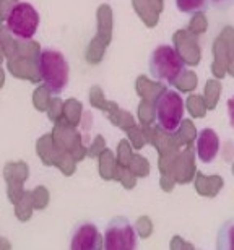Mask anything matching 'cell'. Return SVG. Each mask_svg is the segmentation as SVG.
<instances>
[{"instance_id": "obj_1", "label": "cell", "mask_w": 234, "mask_h": 250, "mask_svg": "<svg viewBox=\"0 0 234 250\" xmlns=\"http://www.w3.org/2000/svg\"><path fill=\"white\" fill-rule=\"evenodd\" d=\"M36 68L43 86L52 96H61L70 82V65L57 49H43L36 56Z\"/></svg>"}, {"instance_id": "obj_2", "label": "cell", "mask_w": 234, "mask_h": 250, "mask_svg": "<svg viewBox=\"0 0 234 250\" xmlns=\"http://www.w3.org/2000/svg\"><path fill=\"white\" fill-rule=\"evenodd\" d=\"M148 73L153 80L166 84H176L187 72V63L174 46L159 44L148 56Z\"/></svg>"}, {"instance_id": "obj_3", "label": "cell", "mask_w": 234, "mask_h": 250, "mask_svg": "<svg viewBox=\"0 0 234 250\" xmlns=\"http://www.w3.org/2000/svg\"><path fill=\"white\" fill-rule=\"evenodd\" d=\"M153 114H155V122L158 127L163 132L174 135L186 116V101L182 94L172 88L163 89L155 99Z\"/></svg>"}, {"instance_id": "obj_4", "label": "cell", "mask_w": 234, "mask_h": 250, "mask_svg": "<svg viewBox=\"0 0 234 250\" xmlns=\"http://www.w3.org/2000/svg\"><path fill=\"white\" fill-rule=\"evenodd\" d=\"M41 17L29 2H18L5 15V28L13 38L20 41H29L36 36Z\"/></svg>"}, {"instance_id": "obj_5", "label": "cell", "mask_w": 234, "mask_h": 250, "mask_svg": "<svg viewBox=\"0 0 234 250\" xmlns=\"http://www.w3.org/2000/svg\"><path fill=\"white\" fill-rule=\"evenodd\" d=\"M138 242L135 224L126 216H114L104 228L101 250H138Z\"/></svg>"}, {"instance_id": "obj_6", "label": "cell", "mask_w": 234, "mask_h": 250, "mask_svg": "<svg viewBox=\"0 0 234 250\" xmlns=\"http://www.w3.org/2000/svg\"><path fill=\"white\" fill-rule=\"evenodd\" d=\"M103 236L99 232L96 223L82 221L75 224L70 234L68 250H101Z\"/></svg>"}, {"instance_id": "obj_7", "label": "cell", "mask_w": 234, "mask_h": 250, "mask_svg": "<svg viewBox=\"0 0 234 250\" xmlns=\"http://www.w3.org/2000/svg\"><path fill=\"white\" fill-rule=\"evenodd\" d=\"M220 153V137L213 128L205 127L197 133L195 154L198 161L203 164H212Z\"/></svg>"}, {"instance_id": "obj_8", "label": "cell", "mask_w": 234, "mask_h": 250, "mask_svg": "<svg viewBox=\"0 0 234 250\" xmlns=\"http://www.w3.org/2000/svg\"><path fill=\"white\" fill-rule=\"evenodd\" d=\"M216 250H234V218L226 219L218 228Z\"/></svg>"}, {"instance_id": "obj_9", "label": "cell", "mask_w": 234, "mask_h": 250, "mask_svg": "<svg viewBox=\"0 0 234 250\" xmlns=\"http://www.w3.org/2000/svg\"><path fill=\"white\" fill-rule=\"evenodd\" d=\"M176 3L177 12L186 13V15H195L200 12H205V10L210 7L208 0H174Z\"/></svg>"}, {"instance_id": "obj_10", "label": "cell", "mask_w": 234, "mask_h": 250, "mask_svg": "<svg viewBox=\"0 0 234 250\" xmlns=\"http://www.w3.org/2000/svg\"><path fill=\"white\" fill-rule=\"evenodd\" d=\"M208 3L218 12H226L234 5V0H208Z\"/></svg>"}, {"instance_id": "obj_11", "label": "cell", "mask_w": 234, "mask_h": 250, "mask_svg": "<svg viewBox=\"0 0 234 250\" xmlns=\"http://www.w3.org/2000/svg\"><path fill=\"white\" fill-rule=\"evenodd\" d=\"M228 119H230V125L234 128V96L228 99Z\"/></svg>"}]
</instances>
